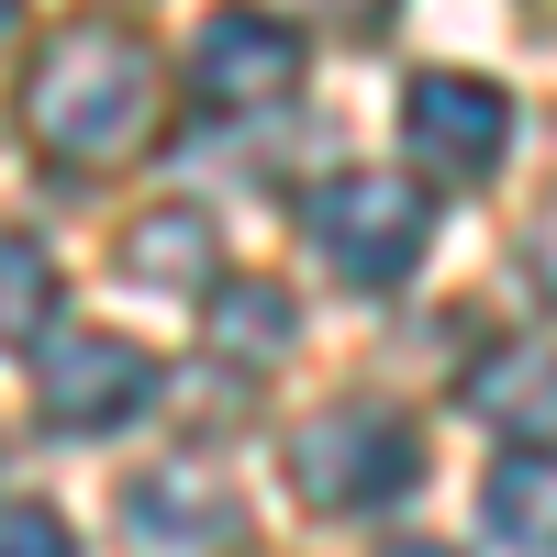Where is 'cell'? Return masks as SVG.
Masks as SVG:
<instances>
[{
	"mask_svg": "<svg viewBox=\"0 0 557 557\" xmlns=\"http://www.w3.org/2000/svg\"><path fill=\"white\" fill-rule=\"evenodd\" d=\"M23 134L57 168H112L157 134V57L123 23H67L45 34V57L23 78Z\"/></svg>",
	"mask_w": 557,
	"mask_h": 557,
	"instance_id": "obj_1",
	"label": "cell"
},
{
	"mask_svg": "<svg viewBox=\"0 0 557 557\" xmlns=\"http://www.w3.org/2000/svg\"><path fill=\"white\" fill-rule=\"evenodd\" d=\"M290 480H301L312 513H380V502H401L424 480V435L391 401H335L290 435Z\"/></svg>",
	"mask_w": 557,
	"mask_h": 557,
	"instance_id": "obj_2",
	"label": "cell"
},
{
	"mask_svg": "<svg viewBox=\"0 0 557 557\" xmlns=\"http://www.w3.org/2000/svg\"><path fill=\"white\" fill-rule=\"evenodd\" d=\"M301 223H312V246H323V268H335L346 290H401V278L424 268V235H435L424 190H412V178H380V168L323 178L301 201Z\"/></svg>",
	"mask_w": 557,
	"mask_h": 557,
	"instance_id": "obj_3",
	"label": "cell"
},
{
	"mask_svg": "<svg viewBox=\"0 0 557 557\" xmlns=\"http://www.w3.org/2000/svg\"><path fill=\"white\" fill-rule=\"evenodd\" d=\"M502 146H513V101H502L491 78L469 67H424L401 89V157L446 178V190H480V178L502 168Z\"/></svg>",
	"mask_w": 557,
	"mask_h": 557,
	"instance_id": "obj_4",
	"label": "cell"
},
{
	"mask_svg": "<svg viewBox=\"0 0 557 557\" xmlns=\"http://www.w3.org/2000/svg\"><path fill=\"white\" fill-rule=\"evenodd\" d=\"M301 89V34L257 12V0H235V12H212L190 34V101L201 112H278Z\"/></svg>",
	"mask_w": 557,
	"mask_h": 557,
	"instance_id": "obj_5",
	"label": "cell"
},
{
	"mask_svg": "<svg viewBox=\"0 0 557 557\" xmlns=\"http://www.w3.org/2000/svg\"><path fill=\"white\" fill-rule=\"evenodd\" d=\"M34 401H45L57 435H112L157 401V357L123 346V335H57L45 368H34Z\"/></svg>",
	"mask_w": 557,
	"mask_h": 557,
	"instance_id": "obj_6",
	"label": "cell"
},
{
	"mask_svg": "<svg viewBox=\"0 0 557 557\" xmlns=\"http://www.w3.org/2000/svg\"><path fill=\"white\" fill-rule=\"evenodd\" d=\"M123 524H134L146 557H235V546H246V502H235L223 469L178 457V469H157V480L123 491Z\"/></svg>",
	"mask_w": 557,
	"mask_h": 557,
	"instance_id": "obj_7",
	"label": "cell"
},
{
	"mask_svg": "<svg viewBox=\"0 0 557 557\" xmlns=\"http://www.w3.org/2000/svg\"><path fill=\"white\" fill-rule=\"evenodd\" d=\"M469 412L502 424L513 446H557V357L546 346H502L491 368H469Z\"/></svg>",
	"mask_w": 557,
	"mask_h": 557,
	"instance_id": "obj_8",
	"label": "cell"
},
{
	"mask_svg": "<svg viewBox=\"0 0 557 557\" xmlns=\"http://www.w3.org/2000/svg\"><path fill=\"white\" fill-rule=\"evenodd\" d=\"M480 524H491L502 546H524V557H557V446L502 457L491 491H480Z\"/></svg>",
	"mask_w": 557,
	"mask_h": 557,
	"instance_id": "obj_9",
	"label": "cell"
},
{
	"mask_svg": "<svg viewBox=\"0 0 557 557\" xmlns=\"http://www.w3.org/2000/svg\"><path fill=\"white\" fill-rule=\"evenodd\" d=\"M123 278H146V290H223L212 278V212H190V201L146 212L123 235Z\"/></svg>",
	"mask_w": 557,
	"mask_h": 557,
	"instance_id": "obj_10",
	"label": "cell"
},
{
	"mask_svg": "<svg viewBox=\"0 0 557 557\" xmlns=\"http://www.w3.org/2000/svg\"><path fill=\"white\" fill-rule=\"evenodd\" d=\"M278 346H290V290H278V278H223V290H212V357L257 368Z\"/></svg>",
	"mask_w": 557,
	"mask_h": 557,
	"instance_id": "obj_11",
	"label": "cell"
},
{
	"mask_svg": "<svg viewBox=\"0 0 557 557\" xmlns=\"http://www.w3.org/2000/svg\"><path fill=\"white\" fill-rule=\"evenodd\" d=\"M45 312H57V257L34 235H0V346L45 335Z\"/></svg>",
	"mask_w": 557,
	"mask_h": 557,
	"instance_id": "obj_12",
	"label": "cell"
},
{
	"mask_svg": "<svg viewBox=\"0 0 557 557\" xmlns=\"http://www.w3.org/2000/svg\"><path fill=\"white\" fill-rule=\"evenodd\" d=\"M0 557H78V535L45 513V502H12V513H0Z\"/></svg>",
	"mask_w": 557,
	"mask_h": 557,
	"instance_id": "obj_13",
	"label": "cell"
},
{
	"mask_svg": "<svg viewBox=\"0 0 557 557\" xmlns=\"http://www.w3.org/2000/svg\"><path fill=\"white\" fill-rule=\"evenodd\" d=\"M524 278H535V290L557 301V201L535 212V235H524Z\"/></svg>",
	"mask_w": 557,
	"mask_h": 557,
	"instance_id": "obj_14",
	"label": "cell"
},
{
	"mask_svg": "<svg viewBox=\"0 0 557 557\" xmlns=\"http://www.w3.org/2000/svg\"><path fill=\"white\" fill-rule=\"evenodd\" d=\"M323 12H335L346 34H391V12H401V0H323Z\"/></svg>",
	"mask_w": 557,
	"mask_h": 557,
	"instance_id": "obj_15",
	"label": "cell"
},
{
	"mask_svg": "<svg viewBox=\"0 0 557 557\" xmlns=\"http://www.w3.org/2000/svg\"><path fill=\"white\" fill-rule=\"evenodd\" d=\"M391 557H457V546H391Z\"/></svg>",
	"mask_w": 557,
	"mask_h": 557,
	"instance_id": "obj_16",
	"label": "cell"
},
{
	"mask_svg": "<svg viewBox=\"0 0 557 557\" xmlns=\"http://www.w3.org/2000/svg\"><path fill=\"white\" fill-rule=\"evenodd\" d=\"M12 12H23V0H0V34H12Z\"/></svg>",
	"mask_w": 557,
	"mask_h": 557,
	"instance_id": "obj_17",
	"label": "cell"
}]
</instances>
